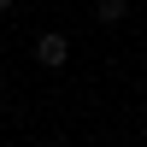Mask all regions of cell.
I'll use <instances>...</instances> for the list:
<instances>
[{
    "label": "cell",
    "mask_w": 147,
    "mask_h": 147,
    "mask_svg": "<svg viewBox=\"0 0 147 147\" xmlns=\"http://www.w3.org/2000/svg\"><path fill=\"white\" fill-rule=\"evenodd\" d=\"M35 59H41L47 71H59V65L71 59V41H65L59 30H47V35H35Z\"/></svg>",
    "instance_id": "1"
},
{
    "label": "cell",
    "mask_w": 147,
    "mask_h": 147,
    "mask_svg": "<svg viewBox=\"0 0 147 147\" xmlns=\"http://www.w3.org/2000/svg\"><path fill=\"white\" fill-rule=\"evenodd\" d=\"M124 12H129V0H94V18L100 24H118Z\"/></svg>",
    "instance_id": "2"
},
{
    "label": "cell",
    "mask_w": 147,
    "mask_h": 147,
    "mask_svg": "<svg viewBox=\"0 0 147 147\" xmlns=\"http://www.w3.org/2000/svg\"><path fill=\"white\" fill-rule=\"evenodd\" d=\"M6 6H12V0H0V12H6Z\"/></svg>",
    "instance_id": "3"
}]
</instances>
